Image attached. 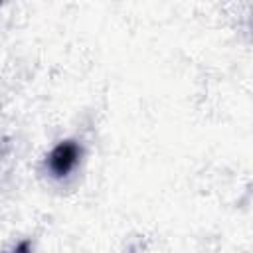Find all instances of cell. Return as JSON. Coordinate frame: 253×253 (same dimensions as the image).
Returning a JSON list of instances; mask_svg holds the SVG:
<instances>
[{"mask_svg":"<svg viewBox=\"0 0 253 253\" xmlns=\"http://www.w3.org/2000/svg\"><path fill=\"white\" fill-rule=\"evenodd\" d=\"M79 154H81V148L77 146V142H73V140L59 142L47 156V166H49L51 174L57 178L67 176L73 170V166L77 164Z\"/></svg>","mask_w":253,"mask_h":253,"instance_id":"6da1fadb","label":"cell"},{"mask_svg":"<svg viewBox=\"0 0 253 253\" xmlns=\"http://www.w3.org/2000/svg\"><path fill=\"white\" fill-rule=\"evenodd\" d=\"M16 253H28V241H24L20 247H18V251Z\"/></svg>","mask_w":253,"mask_h":253,"instance_id":"7a4b0ae2","label":"cell"}]
</instances>
